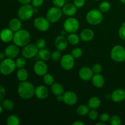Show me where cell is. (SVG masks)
Wrapping results in <instances>:
<instances>
[{
	"mask_svg": "<svg viewBox=\"0 0 125 125\" xmlns=\"http://www.w3.org/2000/svg\"><path fill=\"white\" fill-rule=\"evenodd\" d=\"M101 105V100L98 97L93 96L90 98L88 102V106L92 109H96Z\"/></svg>",
	"mask_w": 125,
	"mask_h": 125,
	"instance_id": "25",
	"label": "cell"
},
{
	"mask_svg": "<svg viewBox=\"0 0 125 125\" xmlns=\"http://www.w3.org/2000/svg\"><path fill=\"white\" fill-rule=\"evenodd\" d=\"M20 123L19 118L15 115H11L7 118V124L8 125H18Z\"/></svg>",
	"mask_w": 125,
	"mask_h": 125,
	"instance_id": "31",
	"label": "cell"
},
{
	"mask_svg": "<svg viewBox=\"0 0 125 125\" xmlns=\"http://www.w3.org/2000/svg\"><path fill=\"white\" fill-rule=\"evenodd\" d=\"M110 118H111V117H110L109 114L107 113H103L100 115V120L101 122H104V123L109 122Z\"/></svg>",
	"mask_w": 125,
	"mask_h": 125,
	"instance_id": "42",
	"label": "cell"
},
{
	"mask_svg": "<svg viewBox=\"0 0 125 125\" xmlns=\"http://www.w3.org/2000/svg\"><path fill=\"white\" fill-rule=\"evenodd\" d=\"M51 91L56 96L63 95L64 93V88L60 83H53L51 85Z\"/></svg>",
	"mask_w": 125,
	"mask_h": 125,
	"instance_id": "24",
	"label": "cell"
},
{
	"mask_svg": "<svg viewBox=\"0 0 125 125\" xmlns=\"http://www.w3.org/2000/svg\"><path fill=\"white\" fill-rule=\"evenodd\" d=\"M78 101L76 94L73 91H67L63 94V102L68 106H73Z\"/></svg>",
	"mask_w": 125,
	"mask_h": 125,
	"instance_id": "12",
	"label": "cell"
},
{
	"mask_svg": "<svg viewBox=\"0 0 125 125\" xmlns=\"http://www.w3.org/2000/svg\"><path fill=\"white\" fill-rule=\"evenodd\" d=\"M14 33L9 28H5L0 32V39L4 43H9L13 40Z\"/></svg>",
	"mask_w": 125,
	"mask_h": 125,
	"instance_id": "18",
	"label": "cell"
},
{
	"mask_svg": "<svg viewBox=\"0 0 125 125\" xmlns=\"http://www.w3.org/2000/svg\"><path fill=\"white\" fill-rule=\"evenodd\" d=\"M111 57L116 62H124L125 61V49L121 45H115L111 50Z\"/></svg>",
	"mask_w": 125,
	"mask_h": 125,
	"instance_id": "7",
	"label": "cell"
},
{
	"mask_svg": "<svg viewBox=\"0 0 125 125\" xmlns=\"http://www.w3.org/2000/svg\"><path fill=\"white\" fill-rule=\"evenodd\" d=\"M77 9L78 8L74 6V4H65L62 7V12L65 15L72 17L76 13Z\"/></svg>",
	"mask_w": 125,
	"mask_h": 125,
	"instance_id": "20",
	"label": "cell"
},
{
	"mask_svg": "<svg viewBox=\"0 0 125 125\" xmlns=\"http://www.w3.org/2000/svg\"><path fill=\"white\" fill-rule=\"evenodd\" d=\"M111 5L109 2H108V1H103L99 5L98 9L103 13H106V12H107L111 9Z\"/></svg>",
	"mask_w": 125,
	"mask_h": 125,
	"instance_id": "32",
	"label": "cell"
},
{
	"mask_svg": "<svg viewBox=\"0 0 125 125\" xmlns=\"http://www.w3.org/2000/svg\"><path fill=\"white\" fill-rule=\"evenodd\" d=\"M85 0H74L73 4L77 8L83 7L85 5Z\"/></svg>",
	"mask_w": 125,
	"mask_h": 125,
	"instance_id": "44",
	"label": "cell"
},
{
	"mask_svg": "<svg viewBox=\"0 0 125 125\" xmlns=\"http://www.w3.org/2000/svg\"><path fill=\"white\" fill-rule=\"evenodd\" d=\"M12 41L13 43L19 47H24L30 42L31 35L28 31L25 29H20L14 32Z\"/></svg>",
	"mask_w": 125,
	"mask_h": 125,
	"instance_id": "2",
	"label": "cell"
},
{
	"mask_svg": "<svg viewBox=\"0 0 125 125\" xmlns=\"http://www.w3.org/2000/svg\"><path fill=\"white\" fill-rule=\"evenodd\" d=\"M35 45H36V46H37L39 50L45 48V46H46V41L43 39H39L37 40Z\"/></svg>",
	"mask_w": 125,
	"mask_h": 125,
	"instance_id": "40",
	"label": "cell"
},
{
	"mask_svg": "<svg viewBox=\"0 0 125 125\" xmlns=\"http://www.w3.org/2000/svg\"><path fill=\"white\" fill-rule=\"evenodd\" d=\"M85 18L89 24L94 26L98 25L102 22L103 20V12H101L99 9H94L90 10L87 13Z\"/></svg>",
	"mask_w": 125,
	"mask_h": 125,
	"instance_id": "3",
	"label": "cell"
},
{
	"mask_svg": "<svg viewBox=\"0 0 125 125\" xmlns=\"http://www.w3.org/2000/svg\"><path fill=\"white\" fill-rule=\"evenodd\" d=\"M26 64V58H24V57H18L15 61L16 67L18 68V69L19 68H24L25 67Z\"/></svg>",
	"mask_w": 125,
	"mask_h": 125,
	"instance_id": "34",
	"label": "cell"
},
{
	"mask_svg": "<svg viewBox=\"0 0 125 125\" xmlns=\"http://www.w3.org/2000/svg\"><path fill=\"white\" fill-rule=\"evenodd\" d=\"M31 1L32 0H18V2H19L20 4H21L22 5L28 4L31 2Z\"/></svg>",
	"mask_w": 125,
	"mask_h": 125,
	"instance_id": "47",
	"label": "cell"
},
{
	"mask_svg": "<svg viewBox=\"0 0 125 125\" xmlns=\"http://www.w3.org/2000/svg\"><path fill=\"white\" fill-rule=\"evenodd\" d=\"M106 125V123H104V122H101V121H100V122H98V123H96V125Z\"/></svg>",
	"mask_w": 125,
	"mask_h": 125,
	"instance_id": "51",
	"label": "cell"
},
{
	"mask_svg": "<svg viewBox=\"0 0 125 125\" xmlns=\"http://www.w3.org/2000/svg\"><path fill=\"white\" fill-rule=\"evenodd\" d=\"M122 26H125V22H123V23H122Z\"/></svg>",
	"mask_w": 125,
	"mask_h": 125,
	"instance_id": "54",
	"label": "cell"
},
{
	"mask_svg": "<svg viewBox=\"0 0 125 125\" xmlns=\"http://www.w3.org/2000/svg\"><path fill=\"white\" fill-rule=\"evenodd\" d=\"M68 43L72 45H76L79 43L80 40V37L75 33H70L67 37Z\"/></svg>",
	"mask_w": 125,
	"mask_h": 125,
	"instance_id": "28",
	"label": "cell"
},
{
	"mask_svg": "<svg viewBox=\"0 0 125 125\" xmlns=\"http://www.w3.org/2000/svg\"><path fill=\"white\" fill-rule=\"evenodd\" d=\"M118 35L120 38L122 40H125V26H121L118 30Z\"/></svg>",
	"mask_w": 125,
	"mask_h": 125,
	"instance_id": "45",
	"label": "cell"
},
{
	"mask_svg": "<svg viewBox=\"0 0 125 125\" xmlns=\"http://www.w3.org/2000/svg\"><path fill=\"white\" fill-rule=\"evenodd\" d=\"M52 2L56 7L62 8L65 4V0H52Z\"/></svg>",
	"mask_w": 125,
	"mask_h": 125,
	"instance_id": "41",
	"label": "cell"
},
{
	"mask_svg": "<svg viewBox=\"0 0 125 125\" xmlns=\"http://www.w3.org/2000/svg\"><path fill=\"white\" fill-rule=\"evenodd\" d=\"M44 0H32L31 3L32 6L34 7H39L42 6L43 4Z\"/></svg>",
	"mask_w": 125,
	"mask_h": 125,
	"instance_id": "43",
	"label": "cell"
},
{
	"mask_svg": "<svg viewBox=\"0 0 125 125\" xmlns=\"http://www.w3.org/2000/svg\"><path fill=\"white\" fill-rule=\"evenodd\" d=\"M20 52L19 46L15 44L10 45L7 46L4 50V53L6 56L8 58L14 59L18 56Z\"/></svg>",
	"mask_w": 125,
	"mask_h": 125,
	"instance_id": "14",
	"label": "cell"
},
{
	"mask_svg": "<svg viewBox=\"0 0 125 125\" xmlns=\"http://www.w3.org/2000/svg\"><path fill=\"white\" fill-rule=\"evenodd\" d=\"M94 76L92 68L88 67H83L79 70V76L81 79L84 81L90 80Z\"/></svg>",
	"mask_w": 125,
	"mask_h": 125,
	"instance_id": "15",
	"label": "cell"
},
{
	"mask_svg": "<svg viewBox=\"0 0 125 125\" xmlns=\"http://www.w3.org/2000/svg\"><path fill=\"white\" fill-rule=\"evenodd\" d=\"M29 76V73L28 70L24 68H19L17 72V78L20 81H25L28 79Z\"/></svg>",
	"mask_w": 125,
	"mask_h": 125,
	"instance_id": "26",
	"label": "cell"
},
{
	"mask_svg": "<svg viewBox=\"0 0 125 125\" xmlns=\"http://www.w3.org/2000/svg\"><path fill=\"white\" fill-rule=\"evenodd\" d=\"M88 115H89V118L91 120H95L98 117V113L97 111H95V109H92L91 111H89Z\"/></svg>",
	"mask_w": 125,
	"mask_h": 125,
	"instance_id": "39",
	"label": "cell"
},
{
	"mask_svg": "<svg viewBox=\"0 0 125 125\" xmlns=\"http://www.w3.org/2000/svg\"><path fill=\"white\" fill-rule=\"evenodd\" d=\"M102 66L101 65H100V63H95L92 67V70L93 72L95 74H98L100 73L102 71Z\"/></svg>",
	"mask_w": 125,
	"mask_h": 125,
	"instance_id": "38",
	"label": "cell"
},
{
	"mask_svg": "<svg viewBox=\"0 0 125 125\" xmlns=\"http://www.w3.org/2000/svg\"><path fill=\"white\" fill-rule=\"evenodd\" d=\"M56 100L57 101H59V102H62V101H63V95L56 96Z\"/></svg>",
	"mask_w": 125,
	"mask_h": 125,
	"instance_id": "48",
	"label": "cell"
},
{
	"mask_svg": "<svg viewBox=\"0 0 125 125\" xmlns=\"http://www.w3.org/2000/svg\"><path fill=\"white\" fill-rule=\"evenodd\" d=\"M92 82L93 85L96 88L100 89L101 88L104 84V78L103 76L100 73L98 74H95L93 76L92 78Z\"/></svg>",
	"mask_w": 125,
	"mask_h": 125,
	"instance_id": "22",
	"label": "cell"
},
{
	"mask_svg": "<svg viewBox=\"0 0 125 125\" xmlns=\"http://www.w3.org/2000/svg\"><path fill=\"white\" fill-rule=\"evenodd\" d=\"M60 63L61 67L65 70H70L74 65V57L70 54H64L60 60Z\"/></svg>",
	"mask_w": 125,
	"mask_h": 125,
	"instance_id": "10",
	"label": "cell"
},
{
	"mask_svg": "<svg viewBox=\"0 0 125 125\" xmlns=\"http://www.w3.org/2000/svg\"><path fill=\"white\" fill-rule=\"evenodd\" d=\"M2 107L5 109L7 111H11L14 108V103L13 101L9 99H6V100H3L2 101Z\"/></svg>",
	"mask_w": 125,
	"mask_h": 125,
	"instance_id": "30",
	"label": "cell"
},
{
	"mask_svg": "<svg viewBox=\"0 0 125 125\" xmlns=\"http://www.w3.org/2000/svg\"><path fill=\"white\" fill-rule=\"evenodd\" d=\"M6 54H5L4 52H0V62L3 61L4 59H5V57H6Z\"/></svg>",
	"mask_w": 125,
	"mask_h": 125,
	"instance_id": "49",
	"label": "cell"
},
{
	"mask_svg": "<svg viewBox=\"0 0 125 125\" xmlns=\"http://www.w3.org/2000/svg\"><path fill=\"white\" fill-rule=\"evenodd\" d=\"M80 39L84 42H89L94 37V32L91 29H84L81 32Z\"/></svg>",
	"mask_w": 125,
	"mask_h": 125,
	"instance_id": "21",
	"label": "cell"
},
{
	"mask_svg": "<svg viewBox=\"0 0 125 125\" xmlns=\"http://www.w3.org/2000/svg\"><path fill=\"white\" fill-rule=\"evenodd\" d=\"M61 57H62V56H61V51L59 50H55L51 53V59L53 62H57V61H60Z\"/></svg>",
	"mask_w": 125,
	"mask_h": 125,
	"instance_id": "36",
	"label": "cell"
},
{
	"mask_svg": "<svg viewBox=\"0 0 125 125\" xmlns=\"http://www.w3.org/2000/svg\"><path fill=\"white\" fill-rule=\"evenodd\" d=\"M110 124L111 125H120L122 124V120L119 116L117 115L112 116L109 120Z\"/></svg>",
	"mask_w": 125,
	"mask_h": 125,
	"instance_id": "37",
	"label": "cell"
},
{
	"mask_svg": "<svg viewBox=\"0 0 125 125\" xmlns=\"http://www.w3.org/2000/svg\"><path fill=\"white\" fill-rule=\"evenodd\" d=\"M22 23L20 18H12L9 23V28L13 32H17L21 29Z\"/></svg>",
	"mask_w": 125,
	"mask_h": 125,
	"instance_id": "23",
	"label": "cell"
},
{
	"mask_svg": "<svg viewBox=\"0 0 125 125\" xmlns=\"http://www.w3.org/2000/svg\"><path fill=\"white\" fill-rule=\"evenodd\" d=\"M120 1L122 2V3L125 4V0H120Z\"/></svg>",
	"mask_w": 125,
	"mask_h": 125,
	"instance_id": "53",
	"label": "cell"
},
{
	"mask_svg": "<svg viewBox=\"0 0 125 125\" xmlns=\"http://www.w3.org/2000/svg\"><path fill=\"white\" fill-rule=\"evenodd\" d=\"M35 88L31 82L25 81L21 82L18 87V94L21 98L28 100L35 95Z\"/></svg>",
	"mask_w": 125,
	"mask_h": 125,
	"instance_id": "1",
	"label": "cell"
},
{
	"mask_svg": "<svg viewBox=\"0 0 125 125\" xmlns=\"http://www.w3.org/2000/svg\"><path fill=\"white\" fill-rule=\"evenodd\" d=\"M63 12L60 7H50L46 12V18L51 23H55L58 21L62 17Z\"/></svg>",
	"mask_w": 125,
	"mask_h": 125,
	"instance_id": "6",
	"label": "cell"
},
{
	"mask_svg": "<svg viewBox=\"0 0 125 125\" xmlns=\"http://www.w3.org/2000/svg\"><path fill=\"white\" fill-rule=\"evenodd\" d=\"M2 108H3V107H2V105H0V114H1L2 113Z\"/></svg>",
	"mask_w": 125,
	"mask_h": 125,
	"instance_id": "52",
	"label": "cell"
},
{
	"mask_svg": "<svg viewBox=\"0 0 125 125\" xmlns=\"http://www.w3.org/2000/svg\"><path fill=\"white\" fill-rule=\"evenodd\" d=\"M43 80L44 83L47 85H51L54 82V78L52 74L50 73H46L43 76Z\"/></svg>",
	"mask_w": 125,
	"mask_h": 125,
	"instance_id": "33",
	"label": "cell"
},
{
	"mask_svg": "<svg viewBox=\"0 0 125 125\" xmlns=\"http://www.w3.org/2000/svg\"><path fill=\"white\" fill-rule=\"evenodd\" d=\"M73 125H84L85 123L84 122H81V121H76L74 123H73Z\"/></svg>",
	"mask_w": 125,
	"mask_h": 125,
	"instance_id": "50",
	"label": "cell"
},
{
	"mask_svg": "<svg viewBox=\"0 0 125 125\" xmlns=\"http://www.w3.org/2000/svg\"><path fill=\"white\" fill-rule=\"evenodd\" d=\"M16 68L15 61H13V59L7 57L0 63V73L3 75L10 74Z\"/></svg>",
	"mask_w": 125,
	"mask_h": 125,
	"instance_id": "4",
	"label": "cell"
},
{
	"mask_svg": "<svg viewBox=\"0 0 125 125\" xmlns=\"http://www.w3.org/2000/svg\"><path fill=\"white\" fill-rule=\"evenodd\" d=\"M79 22L76 18L74 17H69L65 20L63 23V29L66 32H76L79 28Z\"/></svg>",
	"mask_w": 125,
	"mask_h": 125,
	"instance_id": "8",
	"label": "cell"
},
{
	"mask_svg": "<svg viewBox=\"0 0 125 125\" xmlns=\"http://www.w3.org/2000/svg\"><path fill=\"white\" fill-rule=\"evenodd\" d=\"M34 12V7L32 5L23 4L18 10V17L21 20L27 21L32 17Z\"/></svg>",
	"mask_w": 125,
	"mask_h": 125,
	"instance_id": "5",
	"label": "cell"
},
{
	"mask_svg": "<svg viewBox=\"0 0 125 125\" xmlns=\"http://www.w3.org/2000/svg\"><path fill=\"white\" fill-rule=\"evenodd\" d=\"M37 55L40 59L44 61H46L51 59V53L47 49L42 48L39 50Z\"/></svg>",
	"mask_w": 125,
	"mask_h": 125,
	"instance_id": "27",
	"label": "cell"
},
{
	"mask_svg": "<svg viewBox=\"0 0 125 125\" xmlns=\"http://www.w3.org/2000/svg\"><path fill=\"white\" fill-rule=\"evenodd\" d=\"M94 1H100V0H94Z\"/></svg>",
	"mask_w": 125,
	"mask_h": 125,
	"instance_id": "55",
	"label": "cell"
},
{
	"mask_svg": "<svg viewBox=\"0 0 125 125\" xmlns=\"http://www.w3.org/2000/svg\"><path fill=\"white\" fill-rule=\"evenodd\" d=\"M111 98L114 103L122 102L125 100V90L122 89H115L112 92Z\"/></svg>",
	"mask_w": 125,
	"mask_h": 125,
	"instance_id": "16",
	"label": "cell"
},
{
	"mask_svg": "<svg viewBox=\"0 0 125 125\" xmlns=\"http://www.w3.org/2000/svg\"><path fill=\"white\" fill-rule=\"evenodd\" d=\"M39 50L35 44L29 43L23 47L21 51L22 56L26 59H32L38 54Z\"/></svg>",
	"mask_w": 125,
	"mask_h": 125,
	"instance_id": "9",
	"label": "cell"
},
{
	"mask_svg": "<svg viewBox=\"0 0 125 125\" xmlns=\"http://www.w3.org/2000/svg\"><path fill=\"white\" fill-rule=\"evenodd\" d=\"M76 112L79 115L84 117L87 115L89 112V107L87 105L81 104L79 105L76 109Z\"/></svg>",
	"mask_w": 125,
	"mask_h": 125,
	"instance_id": "29",
	"label": "cell"
},
{
	"mask_svg": "<svg viewBox=\"0 0 125 125\" xmlns=\"http://www.w3.org/2000/svg\"><path fill=\"white\" fill-rule=\"evenodd\" d=\"M5 96H6V89L2 85H0V101H2L4 99Z\"/></svg>",
	"mask_w": 125,
	"mask_h": 125,
	"instance_id": "46",
	"label": "cell"
},
{
	"mask_svg": "<svg viewBox=\"0 0 125 125\" xmlns=\"http://www.w3.org/2000/svg\"><path fill=\"white\" fill-rule=\"evenodd\" d=\"M68 40L63 35H59L55 39V46L57 50L59 51H64L68 46Z\"/></svg>",
	"mask_w": 125,
	"mask_h": 125,
	"instance_id": "17",
	"label": "cell"
},
{
	"mask_svg": "<svg viewBox=\"0 0 125 125\" xmlns=\"http://www.w3.org/2000/svg\"><path fill=\"white\" fill-rule=\"evenodd\" d=\"M48 89L46 86L40 85L35 88V95L37 98L40 100H44L48 96Z\"/></svg>",
	"mask_w": 125,
	"mask_h": 125,
	"instance_id": "19",
	"label": "cell"
},
{
	"mask_svg": "<svg viewBox=\"0 0 125 125\" xmlns=\"http://www.w3.org/2000/svg\"><path fill=\"white\" fill-rule=\"evenodd\" d=\"M50 22L46 18L40 17L35 18L34 21V26L37 30L46 32L50 29Z\"/></svg>",
	"mask_w": 125,
	"mask_h": 125,
	"instance_id": "11",
	"label": "cell"
},
{
	"mask_svg": "<svg viewBox=\"0 0 125 125\" xmlns=\"http://www.w3.org/2000/svg\"><path fill=\"white\" fill-rule=\"evenodd\" d=\"M34 71L37 75L43 76L48 72V66L44 61H38L34 64Z\"/></svg>",
	"mask_w": 125,
	"mask_h": 125,
	"instance_id": "13",
	"label": "cell"
},
{
	"mask_svg": "<svg viewBox=\"0 0 125 125\" xmlns=\"http://www.w3.org/2000/svg\"><path fill=\"white\" fill-rule=\"evenodd\" d=\"M83 50H82L81 48H74V49H73L72 51V52H71V54L74 57V59H78L80 58L83 55Z\"/></svg>",
	"mask_w": 125,
	"mask_h": 125,
	"instance_id": "35",
	"label": "cell"
}]
</instances>
